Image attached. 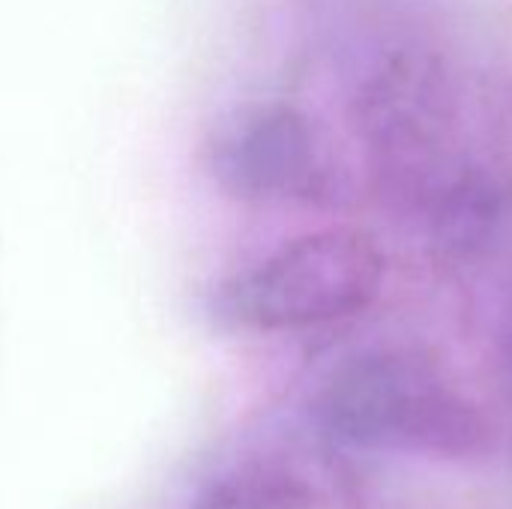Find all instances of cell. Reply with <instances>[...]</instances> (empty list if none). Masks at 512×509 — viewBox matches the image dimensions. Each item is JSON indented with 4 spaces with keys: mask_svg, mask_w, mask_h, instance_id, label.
Listing matches in <instances>:
<instances>
[{
    "mask_svg": "<svg viewBox=\"0 0 512 509\" xmlns=\"http://www.w3.org/2000/svg\"><path fill=\"white\" fill-rule=\"evenodd\" d=\"M384 279L375 240L354 228L297 237L219 288L222 318L246 330H303L366 309Z\"/></svg>",
    "mask_w": 512,
    "mask_h": 509,
    "instance_id": "obj_1",
    "label": "cell"
},
{
    "mask_svg": "<svg viewBox=\"0 0 512 509\" xmlns=\"http://www.w3.org/2000/svg\"><path fill=\"white\" fill-rule=\"evenodd\" d=\"M336 432L363 444H465L468 408L420 363L405 357H363L345 366L324 396Z\"/></svg>",
    "mask_w": 512,
    "mask_h": 509,
    "instance_id": "obj_2",
    "label": "cell"
},
{
    "mask_svg": "<svg viewBox=\"0 0 512 509\" xmlns=\"http://www.w3.org/2000/svg\"><path fill=\"white\" fill-rule=\"evenodd\" d=\"M216 177L243 198H297L321 180L318 135L288 105L237 111L213 144Z\"/></svg>",
    "mask_w": 512,
    "mask_h": 509,
    "instance_id": "obj_3",
    "label": "cell"
}]
</instances>
